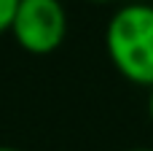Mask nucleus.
<instances>
[{
    "label": "nucleus",
    "mask_w": 153,
    "mask_h": 151,
    "mask_svg": "<svg viewBox=\"0 0 153 151\" xmlns=\"http://www.w3.org/2000/svg\"><path fill=\"white\" fill-rule=\"evenodd\" d=\"M11 35L27 54L56 51L67 38V11L62 0H19Z\"/></svg>",
    "instance_id": "obj_2"
},
{
    "label": "nucleus",
    "mask_w": 153,
    "mask_h": 151,
    "mask_svg": "<svg viewBox=\"0 0 153 151\" xmlns=\"http://www.w3.org/2000/svg\"><path fill=\"white\" fill-rule=\"evenodd\" d=\"M148 116H151V122H153V86H151V97H148Z\"/></svg>",
    "instance_id": "obj_4"
},
{
    "label": "nucleus",
    "mask_w": 153,
    "mask_h": 151,
    "mask_svg": "<svg viewBox=\"0 0 153 151\" xmlns=\"http://www.w3.org/2000/svg\"><path fill=\"white\" fill-rule=\"evenodd\" d=\"M0 151H22V149H13V146H0Z\"/></svg>",
    "instance_id": "obj_6"
},
{
    "label": "nucleus",
    "mask_w": 153,
    "mask_h": 151,
    "mask_svg": "<svg viewBox=\"0 0 153 151\" xmlns=\"http://www.w3.org/2000/svg\"><path fill=\"white\" fill-rule=\"evenodd\" d=\"M16 8H19V0H0V35L3 32H11Z\"/></svg>",
    "instance_id": "obj_3"
},
{
    "label": "nucleus",
    "mask_w": 153,
    "mask_h": 151,
    "mask_svg": "<svg viewBox=\"0 0 153 151\" xmlns=\"http://www.w3.org/2000/svg\"><path fill=\"white\" fill-rule=\"evenodd\" d=\"M105 49L113 68L132 84L153 86V5H121L105 30Z\"/></svg>",
    "instance_id": "obj_1"
},
{
    "label": "nucleus",
    "mask_w": 153,
    "mask_h": 151,
    "mask_svg": "<svg viewBox=\"0 0 153 151\" xmlns=\"http://www.w3.org/2000/svg\"><path fill=\"white\" fill-rule=\"evenodd\" d=\"M126 151H153L151 146H137V149H126Z\"/></svg>",
    "instance_id": "obj_5"
},
{
    "label": "nucleus",
    "mask_w": 153,
    "mask_h": 151,
    "mask_svg": "<svg viewBox=\"0 0 153 151\" xmlns=\"http://www.w3.org/2000/svg\"><path fill=\"white\" fill-rule=\"evenodd\" d=\"M91 3H113V0H91Z\"/></svg>",
    "instance_id": "obj_7"
}]
</instances>
